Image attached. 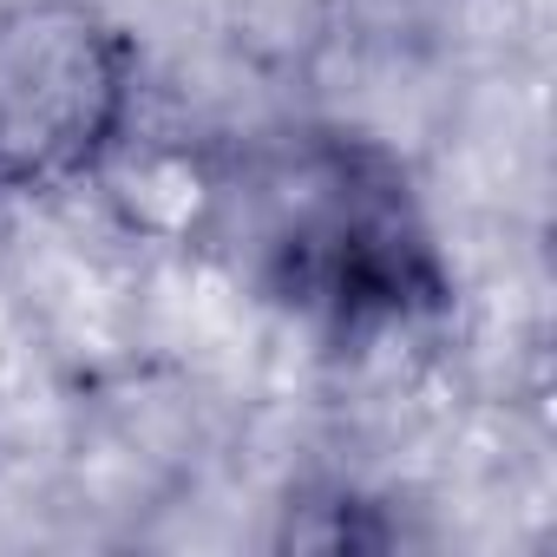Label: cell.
Wrapping results in <instances>:
<instances>
[{
    "mask_svg": "<svg viewBox=\"0 0 557 557\" xmlns=\"http://www.w3.org/2000/svg\"><path fill=\"white\" fill-rule=\"evenodd\" d=\"M132 119V47L86 0L0 14V190L86 177Z\"/></svg>",
    "mask_w": 557,
    "mask_h": 557,
    "instance_id": "1",
    "label": "cell"
},
{
    "mask_svg": "<svg viewBox=\"0 0 557 557\" xmlns=\"http://www.w3.org/2000/svg\"><path fill=\"white\" fill-rule=\"evenodd\" d=\"M283 262H289L296 296L335 315L342 329L407 322V315L440 309L446 296L440 256L400 177L355 151L315 171V197L283 230Z\"/></svg>",
    "mask_w": 557,
    "mask_h": 557,
    "instance_id": "2",
    "label": "cell"
}]
</instances>
